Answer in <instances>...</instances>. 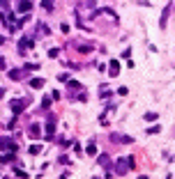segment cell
<instances>
[{
    "mask_svg": "<svg viewBox=\"0 0 175 179\" xmlns=\"http://www.w3.org/2000/svg\"><path fill=\"white\" fill-rule=\"evenodd\" d=\"M134 168V156H120L118 159V163L113 165V172L115 175H127V170H131Z\"/></svg>",
    "mask_w": 175,
    "mask_h": 179,
    "instance_id": "1",
    "label": "cell"
},
{
    "mask_svg": "<svg viewBox=\"0 0 175 179\" xmlns=\"http://www.w3.org/2000/svg\"><path fill=\"white\" fill-rule=\"evenodd\" d=\"M55 126H58V119H55V117H49V122H46V140H53Z\"/></svg>",
    "mask_w": 175,
    "mask_h": 179,
    "instance_id": "2",
    "label": "cell"
},
{
    "mask_svg": "<svg viewBox=\"0 0 175 179\" xmlns=\"http://www.w3.org/2000/svg\"><path fill=\"white\" fill-rule=\"evenodd\" d=\"M16 9H19L21 14H28V11L32 9V0H19V5H16Z\"/></svg>",
    "mask_w": 175,
    "mask_h": 179,
    "instance_id": "3",
    "label": "cell"
},
{
    "mask_svg": "<svg viewBox=\"0 0 175 179\" xmlns=\"http://www.w3.org/2000/svg\"><path fill=\"white\" fill-rule=\"evenodd\" d=\"M26 103H28V101H19V99H14V101H12V113H14V115L23 113V110H26Z\"/></svg>",
    "mask_w": 175,
    "mask_h": 179,
    "instance_id": "4",
    "label": "cell"
},
{
    "mask_svg": "<svg viewBox=\"0 0 175 179\" xmlns=\"http://www.w3.org/2000/svg\"><path fill=\"white\" fill-rule=\"evenodd\" d=\"M171 9H173V2H168L166 9H164V14H161V21H159L161 28H166V21H168V16H171Z\"/></svg>",
    "mask_w": 175,
    "mask_h": 179,
    "instance_id": "5",
    "label": "cell"
},
{
    "mask_svg": "<svg viewBox=\"0 0 175 179\" xmlns=\"http://www.w3.org/2000/svg\"><path fill=\"white\" fill-rule=\"evenodd\" d=\"M111 69H108V74H111V78H115L120 74V65H118V60H111V65H108Z\"/></svg>",
    "mask_w": 175,
    "mask_h": 179,
    "instance_id": "6",
    "label": "cell"
},
{
    "mask_svg": "<svg viewBox=\"0 0 175 179\" xmlns=\"http://www.w3.org/2000/svg\"><path fill=\"white\" fill-rule=\"evenodd\" d=\"M28 133H30V138H35V140H37V138L42 136V129H39V124H30V129H28Z\"/></svg>",
    "mask_w": 175,
    "mask_h": 179,
    "instance_id": "7",
    "label": "cell"
},
{
    "mask_svg": "<svg viewBox=\"0 0 175 179\" xmlns=\"http://www.w3.org/2000/svg\"><path fill=\"white\" fill-rule=\"evenodd\" d=\"M19 48H35V42L28 39V37H21L19 39Z\"/></svg>",
    "mask_w": 175,
    "mask_h": 179,
    "instance_id": "8",
    "label": "cell"
},
{
    "mask_svg": "<svg viewBox=\"0 0 175 179\" xmlns=\"http://www.w3.org/2000/svg\"><path fill=\"white\" fill-rule=\"evenodd\" d=\"M14 159H16V152H7L0 156V163H14Z\"/></svg>",
    "mask_w": 175,
    "mask_h": 179,
    "instance_id": "9",
    "label": "cell"
},
{
    "mask_svg": "<svg viewBox=\"0 0 175 179\" xmlns=\"http://www.w3.org/2000/svg\"><path fill=\"white\" fill-rule=\"evenodd\" d=\"M65 83H67V87H69V90H72V92H76V90H83V85H81V83H78V80H69V78H67V80H65Z\"/></svg>",
    "mask_w": 175,
    "mask_h": 179,
    "instance_id": "10",
    "label": "cell"
},
{
    "mask_svg": "<svg viewBox=\"0 0 175 179\" xmlns=\"http://www.w3.org/2000/svg\"><path fill=\"white\" fill-rule=\"evenodd\" d=\"M30 87L32 90H42L44 87V78H30Z\"/></svg>",
    "mask_w": 175,
    "mask_h": 179,
    "instance_id": "11",
    "label": "cell"
},
{
    "mask_svg": "<svg viewBox=\"0 0 175 179\" xmlns=\"http://www.w3.org/2000/svg\"><path fill=\"white\" fill-rule=\"evenodd\" d=\"M111 156L108 154H102V156H99V165H102V168H106V170H111V161H108Z\"/></svg>",
    "mask_w": 175,
    "mask_h": 179,
    "instance_id": "12",
    "label": "cell"
},
{
    "mask_svg": "<svg viewBox=\"0 0 175 179\" xmlns=\"http://www.w3.org/2000/svg\"><path fill=\"white\" fill-rule=\"evenodd\" d=\"M7 76H9V80H21L23 78V71H21V69H12Z\"/></svg>",
    "mask_w": 175,
    "mask_h": 179,
    "instance_id": "13",
    "label": "cell"
},
{
    "mask_svg": "<svg viewBox=\"0 0 175 179\" xmlns=\"http://www.w3.org/2000/svg\"><path fill=\"white\" fill-rule=\"evenodd\" d=\"M39 67H42L39 62H28V65L23 67V71H39Z\"/></svg>",
    "mask_w": 175,
    "mask_h": 179,
    "instance_id": "14",
    "label": "cell"
},
{
    "mask_svg": "<svg viewBox=\"0 0 175 179\" xmlns=\"http://www.w3.org/2000/svg\"><path fill=\"white\" fill-rule=\"evenodd\" d=\"M85 154H88V156H97V147H95V142H90V145L85 147Z\"/></svg>",
    "mask_w": 175,
    "mask_h": 179,
    "instance_id": "15",
    "label": "cell"
},
{
    "mask_svg": "<svg viewBox=\"0 0 175 179\" xmlns=\"http://www.w3.org/2000/svg\"><path fill=\"white\" fill-rule=\"evenodd\" d=\"M39 152H42V147H39V145H30V147H28V154H30V156H37Z\"/></svg>",
    "mask_w": 175,
    "mask_h": 179,
    "instance_id": "16",
    "label": "cell"
},
{
    "mask_svg": "<svg viewBox=\"0 0 175 179\" xmlns=\"http://www.w3.org/2000/svg\"><path fill=\"white\" fill-rule=\"evenodd\" d=\"M78 53H92V46L90 44H81L78 46Z\"/></svg>",
    "mask_w": 175,
    "mask_h": 179,
    "instance_id": "17",
    "label": "cell"
},
{
    "mask_svg": "<svg viewBox=\"0 0 175 179\" xmlns=\"http://www.w3.org/2000/svg\"><path fill=\"white\" fill-rule=\"evenodd\" d=\"M42 7L46 11H53V0H42Z\"/></svg>",
    "mask_w": 175,
    "mask_h": 179,
    "instance_id": "18",
    "label": "cell"
},
{
    "mask_svg": "<svg viewBox=\"0 0 175 179\" xmlns=\"http://www.w3.org/2000/svg\"><path fill=\"white\" fill-rule=\"evenodd\" d=\"M118 142H122V145H129V142H134V138H131V136H120Z\"/></svg>",
    "mask_w": 175,
    "mask_h": 179,
    "instance_id": "19",
    "label": "cell"
},
{
    "mask_svg": "<svg viewBox=\"0 0 175 179\" xmlns=\"http://www.w3.org/2000/svg\"><path fill=\"white\" fill-rule=\"evenodd\" d=\"M51 108V96H44L42 99V110H49Z\"/></svg>",
    "mask_w": 175,
    "mask_h": 179,
    "instance_id": "20",
    "label": "cell"
},
{
    "mask_svg": "<svg viewBox=\"0 0 175 179\" xmlns=\"http://www.w3.org/2000/svg\"><path fill=\"white\" fill-rule=\"evenodd\" d=\"M157 117H159L157 113H145V122H154Z\"/></svg>",
    "mask_w": 175,
    "mask_h": 179,
    "instance_id": "21",
    "label": "cell"
},
{
    "mask_svg": "<svg viewBox=\"0 0 175 179\" xmlns=\"http://www.w3.org/2000/svg\"><path fill=\"white\" fill-rule=\"evenodd\" d=\"M14 172H16V177H21V179H26V177H28V172L19 170V165H14Z\"/></svg>",
    "mask_w": 175,
    "mask_h": 179,
    "instance_id": "22",
    "label": "cell"
},
{
    "mask_svg": "<svg viewBox=\"0 0 175 179\" xmlns=\"http://www.w3.org/2000/svg\"><path fill=\"white\" fill-rule=\"evenodd\" d=\"M159 131H161V126H150L148 133H150V136H154V133H159Z\"/></svg>",
    "mask_w": 175,
    "mask_h": 179,
    "instance_id": "23",
    "label": "cell"
},
{
    "mask_svg": "<svg viewBox=\"0 0 175 179\" xmlns=\"http://www.w3.org/2000/svg\"><path fill=\"white\" fill-rule=\"evenodd\" d=\"M58 55H60V48H51L49 51V57H58Z\"/></svg>",
    "mask_w": 175,
    "mask_h": 179,
    "instance_id": "24",
    "label": "cell"
},
{
    "mask_svg": "<svg viewBox=\"0 0 175 179\" xmlns=\"http://www.w3.org/2000/svg\"><path fill=\"white\" fill-rule=\"evenodd\" d=\"M58 99H60V92L53 90V92H51V101H58Z\"/></svg>",
    "mask_w": 175,
    "mask_h": 179,
    "instance_id": "25",
    "label": "cell"
},
{
    "mask_svg": "<svg viewBox=\"0 0 175 179\" xmlns=\"http://www.w3.org/2000/svg\"><path fill=\"white\" fill-rule=\"evenodd\" d=\"M127 92H129V87H125V85H122V87L118 90V94H120V96H125V94H127Z\"/></svg>",
    "mask_w": 175,
    "mask_h": 179,
    "instance_id": "26",
    "label": "cell"
},
{
    "mask_svg": "<svg viewBox=\"0 0 175 179\" xmlns=\"http://www.w3.org/2000/svg\"><path fill=\"white\" fill-rule=\"evenodd\" d=\"M60 163H62V165H69V156H65V154H62V156H60Z\"/></svg>",
    "mask_w": 175,
    "mask_h": 179,
    "instance_id": "27",
    "label": "cell"
},
{
    "mask_svg": "<svg viewBox=\"0 0 175 179\" xmlns=\"http://www.w3.org/2000/svg\"><path fill=\"white\" fill-rule=\"evenodd\" d=\"M0 7H2V9H9V0H0Z\"/></svg>",
    "mask_w": 175,
    "mask_h": 179,
    "instance_id": "28",
    "label": "cell"
},
{
    "mask_svg": "<svg viewBox=\"0 0 175 179\" xmlns=\"http://www.w3.org/2000/svg\"><path fill=\"white\" fill-rule=\"evenodd\" d=\"M60 32H65V34L69 32V25H67V23H62V25H60Z\"/></svg>",
    "mask_w": 175,
    "mask_h": 179,
    "instance_id": "29",
    "label": "cell"
},
{
    "mask_svg": "<svg viewBox=\"0 0 175 179\" xmlns=\"http://www.w3.org/2000/svg\"><path fill=\"white\" fill-rule=\"evenodd\" d=\"M5 69H7V67H5V57L0 55V71H5Z\"/></svg>",
    "mask_w": 175,
    "mask_h": 179,
    "instance_id": "30",
    "label": "cell"
},
{
    "mask_svg": "<svg viewBox=\"0 0 175 179\" xmlns=\"http://www.w3.org/2000/svg\"><path fill=\"white\" fill-rule=\"evenodd\" d=\"M2 96H5V87H0V99H2Z\"/></svg>",
    "mask_w": 175,
    "mask_h": 179,
    "instance_id": "31",
    "label": "cell"
},
{
    "mask_svg": "<svg viewBox=\"0 0 175 179\" xmlns=\"http://www.w3.org/2000/svg\"><path fill=\"white\" fill-rule=\"evenodd\" d=\"M5 44V37H2V34H0V46H2Z\"/></svg>",
    "mask_w": 175,
    "mask_h": 179,
    "instance_id": "32",
    "label": "cell"
}]
</instances>
